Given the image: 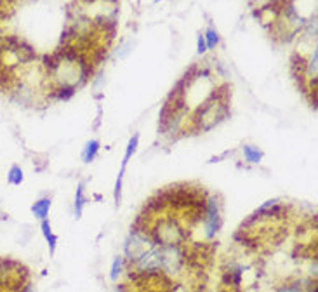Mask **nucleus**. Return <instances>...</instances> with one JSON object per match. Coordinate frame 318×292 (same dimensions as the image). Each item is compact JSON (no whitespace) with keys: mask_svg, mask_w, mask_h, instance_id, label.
<instances>
[{"mask_svg":"<svg viewBox=\"0 0 318 292\" xmlns=\"http://www.w3.org/2000/svg\"><path fill=\"white\" fill-rule=\"evenodd\" d=\"M228 92L226 89L214 91L209 99L197 108L193 115V124L197 130H210L219 125L228 117Z\"/></svg>","mask_w":318,"mask_h":292,"instance_id":"f257e3e1","label":"nucleus"},{"mask_svg":"<svg viewBox=\"0 0 318 292\" xmlns=\"http://www.w3.org/2000/svg\"><path fill=\"white\" fill-rule=\"evenodd\" d=\"M153 245H155V242L151 240V236L148 235L146 231L134 228V230L130 231L129 238L125 240V247H124L125 257L130 261V263H134L143 252H146L148 249H151Z\"/></svg>","mask_w":318,"mask_h":292,"instance_id":"f03ea898","label":"nucleus"},{"mask_svg":"<svg viewBox=\"0 0 318 292\" xmlns=\"http://www.w3.org/2000/svg\"><path fill=\"white\" fill-rule=\"evenodd\" d=\"M203 226H205V236L214 238L216 233L221 228V204L218 197H210L205 202V210H203Z\"/></svg>","mask_w":318,"mask_h":292,"instance_id":"7ed1b4c3","label":"nucleus"},{"mask_svg":"<svg viewBox=\"0 0 318 292\" xmlns=\"http://www.w3.org/2000/svg\"><path fill=\"white\" fill-rule=\"evenodd\" d=\"M99 148H101V143L97 141V139H92V141H89L86 146H84V151H82V158L86 164H91L92 160L96 158L97 153H99Z\"/></svg>","mask_w":318,"mask_h":292,"instance_id":"20e7f679","label":"nucleus"},{"mask_svg":"<svg viewBox=\"0 0 318 292\" xmlns=\"http://www.w3.org/2000/svg\"><path fill=\"white\" fill-rule=\"evenodd\" d=\"M86 184L84 183H78L77 186V193H75V216L80 218L84 213V207H86Z\"/></svg>","mask_w":318,"mask_h":292,"instance_id":"39448f33","label":"nucleus"},{"mask_svg":"<svg viewBox=\"0 0 318 292\" xmlns=\"http://www.w3.org/2000/svg\"><path fill=\"white\" fill-rule=\"evenodd\" d=\"M242 151H244V158L247 160L249 164H259L262 160V156H264V153H262L259 148L254 145H245Z\"/></svg>","mask_w":318,"mask_h":292,"instance_id":"423d86ee","label":"nucleus"},{"mask_svg":"<svg viewBox=\"0 0 318 292\" xmlns=\"http://www.w3.org/2000/svg\"><path fill=\"white\" fill-rule=\"evenodd\" d=\"M49 209H50V198H40L39 202H35L32 205V213L39 219H47Z\"/></svg>","mask_w":318,"mask_h":292,"instance_id":"0eeeda50","label":"nucleus"},{"mask_svg":"<svg viewBox=\"0 0 318 292\" xmlns=\"http://www.w3.org/2000/svg\"><path fill=\"white\" fill-rule=\"evenodd\" d=\"M42 233H44L45 240H47L49 244V249H50V254H54V251H56V245H58V236L52 233V230H50V224L47 219H42Z\"/></svg>","mask_w":318,"mask_h":292,"instance_id":"6e6552de","label":"nucleus"},{"mask_svg":"<svg viewBox=\"0 0 318 292\" xmlns=\"http://www.w3.org/2000/svg\"><path fill=\"white\" fill-rule=\"evenodd\" d=\"M138 145H139V134H134V136L129 139V145H127V150H125V155H124V160H122L120 169H125V166L129 164V160L132 158V155L138 151Z\"/></svg>","mask_w":318,"mask_h":292,"instance_id":"1a4fd4ad","label":"nucleus"},{"mask_svg":"<svg viewBox=\"0 0 318 292\" xmlns=\"http://www.w3.org/2000/svg\"><path fill=\"white\" fill-rule=\"evenodd\" d=\"M203 39H205L207 50H209V49H216V45L219 44V35H218V32H216L214 28L205 30V33H203Z\"/></svg>","mask_w":318,"mask_h":292,"instance_id":"9d476101","label":"nucleus"},{"mask_svg":"<svg viewBox=\"0 0 318 292\" xmlns=\"http://www.w3.org/2000/svg\"><path fill=\"white\" fill-rule=\"evenodd\" d=\"M273 292H306L301 282H287L283 285H278Z\"/></svg>","mask_w":318,"mask_h":292,"instance_id":"9b49d317","label":"nucleus"},{"mask_svg":"<svg viewBox=\"0 0 318 292\" xmlns=\"http://www.w3.org/2000/svg\"><path fill=\"white\" fill-rule=\"evenodd\" d=\"M7 181L11 184H21L23 183V171L18 166H12L9 169V174H7Z\"/></svg>","mask_w":318,"mask_h":292,"instance_id":"f8f14e48","label":"nucleus"},{"mask_svg":"<svg viewBox=\"0 0 318 292\" xmlns=\"http://www.w3.org/2000/svg\"><path fill=\"white\" fill-rule=\"evenodd\" d=\"M122 270H124V257L118 256V257H115V261H113V264H112V273H110V278H112L113 282H117L118 277H120V273H122Z\"/></svg>","mask_w":318,"mask_h":292,"instance_id":"ddd939ff","label":"nucleus"},{"mask_svg":"<svg viewBox=\"0 0 318 292\" xmlns=\"http://www.w3.org/2000/svg\"><path fill=\"white\" fill-rule=\"evenodd\" d=\"M124 172L125 169H120V172H118V177H117V183H115V204L118 205L120 204V195H122V181H124Z\"/></svg>","mask_w":318,"mask_h":292,"instance_id":"4468645a","label":"nucleus"},{"mask_svg":"<svg viewBox=\"0 0 318 292\" xmlns=\"http://www.w3.org/2000/svg\"><path fill=\"white\" fill-rule=\"evenodd\" d=\"M130 47H132V42H124V44L120 45V50H117V58H124L127 52L130 50Z\"/></svg>","mask_w":318,"mask_h":292,"instance_id":"2eb2a0df","label":"nucleus"},{"mask_svg":"<svg viewBox=\"0 0 318 292\" xmlns=\"http://www.w3.org/2000/svg\"><path fill=\"white\" fill-rule=\"evenodd\" d=\"M197 50H198V54H205V52H207L205 39H203V35H202V33L197 37Z\"/></svg>","mask_w":318,"mask_h":292,"instance_id":"dca6fc26","label":"nucleus"},{"mask_svg":"<svg viewBox=\"0 0 318 292\" xmlns=\"http://www.w3.org/2000/svg\"><path fill=\"white\" fill-rule=\"evenodd\" d=\"M113 292H129V289H127L125 285H118V287H115V290Z\"/></svg>","mask_w":318,"mask_h":292,"instance_id":"f3484780","label":"nucleus"},{"mask_svg":"<svg viewBox=\"0 0 318 292\" xmlns=\"http://www.w3.org/2000/svg\"><path fill=\"white\" fill-rule=\"evenodd\" d=\"M84 2H87V4H91V2H96V0H84Z\"/></svg>","mask_w":318,"mask_h":292,"instance_id":"a211bd4d","label":"nucleus"},{"mask_svg":"<svg viewBox=\"0 0 318 292\" xmlns=\"http://www.w3.org/2000/svg\"><path fill=\"white\" fill-rule=\"evenodd\" d=\"M156 2H160V0H155V4H156Z\"/></svg>","mask_w":318,"mask_h":292,"instance_id":"6ab92c4d","label":"nucleus"}]
</instances>
